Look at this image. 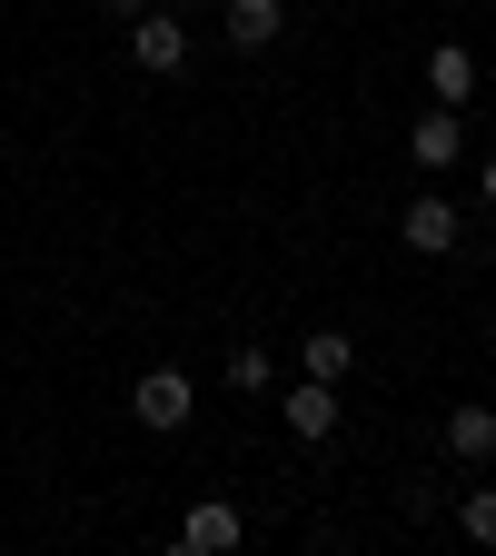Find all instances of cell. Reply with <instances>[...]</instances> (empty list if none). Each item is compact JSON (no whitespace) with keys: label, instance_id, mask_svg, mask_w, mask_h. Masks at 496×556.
I'll list each match as a JSON object with an SVG mask.
<instances>
[{"label":"cell","instance_id":"obj_6","mask_svg":"<svg viewBox=\"0 0 496 556\" xmlns=\"http://www.w3.org/2000/svg\"><path fill=\"white\" fill-rule=\"evenodd\" d=\"M249 536V517L229 507V497H199L189 517H179V556H219V546H239Z\"/></svg>","mask_w":496,"mask_h":556},{"label":"cell","instance_id":"obj_5","mask_svg":"<svg viewBox=\"0 0 496 556\" xmlns=\"http://www.w3.org/2000/svg\"><path fill=\"white\" fill-rule=\"evenodd\" d=\"M278 417H289V438H338V378H298V388H278Z\"/></svg>","mask_w":496,"mask_h":556},{"label":"cell","instance_id":"obj_2","mask_svg":"<svg viewBox=\"0 0 496 556\" xmlns=\"http://www.w3.org/2000/svg\"><path fill=\"white\" fill-rule=\"evenodd\" d=\"M129 60L150 70V80H179V70H189V21H179V11H160V0H150V11L129 21Z\"/></svg>","mask_w":496,"mask_h":556},{"label":"cell","instance_id":"obj_7","mask_svg":"<svg viewBox=\"0 0 496 556\" xmlns=\"http://www.w3.org/2000/svg\"><path fill=\"white\" fill-rule=\"evenodd\" d=\"M428 100H447V110L476 100V50H467V40H437V50H428Z\"/></svg>","mask_w":496,"mask_h":556},{"label":"cell","instance_id":"obj_10","mask_svg":"<svg viewBox=\"0 0 496 556\" xmlns=\"http://www.w3.org/2000/svg\"><path fill=\"white\" fill-rule=\"evenodd\" d=\"M447 457H467V467H486L496 457V407H447Z\"/></svg>","mask_w":496,"mask_h":556},{"label":"cell","instance_id":"obj_1","mask_svg":"<svg viewBox=\"0 0 496 556\" xmlns=\"http://www.w3.org/2000/svg\"><path fill=\"white\" fill-rule=\"evenodd\" d=\"M129 417H139L150 438H179L189 417H199V388H189V368H150V378L129 388Z\"/></svg>","mask_w":496,"mask_h":556},{"label":"cell","instance_id":"obj_11","mask_svg":"<svg viewBox=\"0 0 496 556\" xmlns=\"http://www.w3.org/2000/svg\"><path fill=\"white\" fill-rule=\"evenodd\" d=\"M229 388H239V397H268V388H278V358H268L258 338H239V348H229Z\"/></svg>","mask_w":496,"mask_h":556},{"label":"cell","instance_id":"obj_14","mask_svg":"<svg viewBox=\"0 0 496 556\" xmlns=\"http://www.w3.org/2000/svg\"><path fill=\"white\" fill-rule=\"evenodd\" d=\"M476 189H486V199H496V160H486V169H476Z\"/></svg>","mask_w":496,"mask_h":556},{"label":"cell","instance_id":"obj_8","mask_svg":"<svg viewBox=\"0 0 496 556\" xmlns=\"http://www.w3.org/2000/svg\"><path fill=\"white\" fill-rule=\"evenodd\" d=\"M219 30H229V50H268L278 30H289V0H229Z\"/></svg>","mask_w":496,"mask_h":556},{"label":"cell","instance_id":"obj_9","mask_svg":"<svg viewBox=\"0 0 496 556\" xmlns=\"http://www.w3.org/2000/svg\"><path fill=\"white\" fill-rule=\"evenodd\" d=\"M347 368H358L347 328H298V378H347Z\"/></svg>","mask_w":496,"mask_h":556},{"label":"cell","instance_id":"obj_12","mask_svg":"<svg viewBox=\"0 0 496 556\" xmlns=\"http://www.w3.org/2000/svg\"><path fill=\"white\" fill-rule=\"evenodd\" d=\"M457 527H467V546H496V486H486V477L457 497Z\"/></svg>","mask_w":496,"mask_h":556},{"label":"cell","instance_id":"obj_13","mask_svg":"<svg viewBox=\"0 0 496 556\" xmlns=\"http://www.w3.org/2000/svg\"><path fill=\"white\" fill-rule=\"evenodd\" d=\"M100 11H110V21H139V11H150V0H100Z\"/></svg>","mask_w":496,"mask_h":556},{"label":"cell","instance_id":"obj_4","mask_svg":"<svg viewBox=\"0 0 496 556\" xmlns=\"http://www.w3.org/2000/svg\"><path fill=\"white\" fill-rule=\"evenodd\" d=\"M407 160H417V169H457V160H467V110L428 100V110L407 119Z\"/></svg>","mask_w":496,"mask_h":556},{"label":"cell","instance_id":"obj_3","mask_svg":"<svg viewBox=\"0 0 496 556\" xmlns=\"http://www.w3.org/2000/svg\"><path fill=\"white\" fill-rule=\"evenodd\" d=\"M397 239H407L417 258H457V239H467V208L428 189V199H407V208H397Z\"/></svg>","mask_w":496,"mask_h":556}]
</instances>
